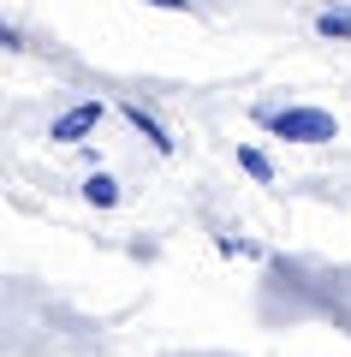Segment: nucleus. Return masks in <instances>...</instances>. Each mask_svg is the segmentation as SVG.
<instances>
[{"mask_svg":"<svg viewBox=\"0 0 351 357\" xmlns=\"http://www.w3.org/2000/svg\"><path fill=\"white\" fill-rule=\"evenodd\" d=\"M256 126H268L286 143H334L339 137V119L327 107H274V102H262L256 107Z\"/></svg>","mask_w":351,"mask_h":357,"instance_id":"f257e3e1","label":"nucleus"},{"mask_svg":"<svg viewBox=\"0 0 351 357\" xmlns=\"http://www.w3.org/2000/svg\"><path fill=\"white\" fill-rule=\"evenodd\" d=\"M107 119V107L101 102H77V107H66V114H54L48 119V143H66V149H77V143L89 137V131Z\"/></svg>","mask_w":351,"mask_h":357,"instance_id":"f03ea898","label":"nucleus"},{"mask_svg":"<svg viewBox=\"0 0 351 357\" xmlns=\"http://www.w3.org/2000/svg\"><path fill=\"white\" fill-rule=\"evenodd\" d=\"M119 114L131 119V131H137V137L149 143L155 155H173V137H167V126H161V119H155V114H149V107H143V102H126V107H119Z\"/></svg>","mask_w":351,"mask_h":357,"instance_id":"7ed1b4c3","label":"nucleus"},{"mask_svg":"<svg viewBox=\"0 0 351 357\" xmlns=\"http://www.w3.org/2000/svg\"><path fill=\"white\" fill-rule=\"evenodd\" d=\"M84 203H89V208H119V178L101 173V167H89V178H84Z\"/></svg>","mask_w":351,"mask_h":357,"instance_id":"20e7f679","label":"nucleus"},{"mask_svg":"<svg viewBox=\"0 0 351 357\" xmlns=\"http://www.w3.org/2000/svg\"><path fill=\"white\" fill-rule=\"evenodd\" d=\"M315 36L322 42H351V6H327V13L315 18Z\"/></svg>","mask_w":351,"mask_h":357,"instance_id":"39448f33","label":"nucleus"},{"mask_svg":"<svg viewBox=\"0 0 351 357\" xmlns=\"http://www.w3.org/2000/svg\"><path fill=\"white\" fill-rule=\"evenodd\" d=\"M239 167L256 178V185H274V161H268V155L256 149V143H239Z\"/></svg>","mask_w":351,"mask_h":357,"instance_id":"423d86ee","label":"nucleus"},{"mask_svg":"<svg viewBox=\"0 0 351 357\" xmlns=\"http://www.w3.org/2000/svg\"><path fill=\"white\" fill-rule=\"evenodd\" d=\"M214 244H221V256H262V250H256L251 238H232V232H221Z\"/></svg>","mask_w":351,"mask_h":357,"instance_id":"0eeeda50","label":"nucleus"},{"mask_svg":"<svg viewBox=\"0 0 351 357\" xmlns=\"http://www.w3.org/2000/svg\"><path fill=\"white\" fill-rule=\"evenodd\" d=\"M143 6H161V13H191V0H143Z\"/></svg>","mask_w":351,"mask_h":357,"instance_id":"6e6552de","label":"nucleus"}]
</instances>
